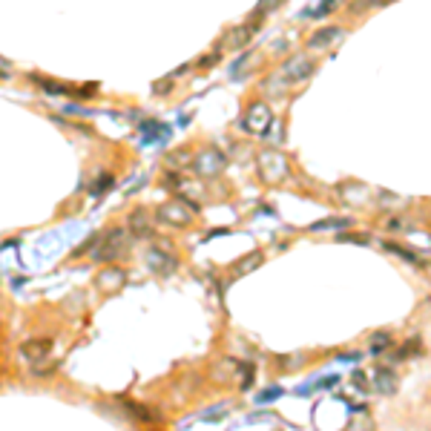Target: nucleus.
Masks as SVG:
<instances>
[{"mask_svg":"<svg viewBox=\"0 0 431 431\" xmlns=\"http://www.w3.org/2000/svg\"><path fill=\"white\" fill-rule=\"evenodd\" d=\"M124 282H127V273L121 268H104L98 276H95V287H98V291H104V294L118 291Z\"/></svg>","mask_w":431,"mask_h":431,"instance_id":"nucleus-8","label":"nucleus"},{"mask_svg":"<svg viewBox=\"0 0 431 431\" xmlns=\"http://www.w3.org/2000/svg\"><path fill=\"white\" fill-rule=\"evenodd\" d=\"M32 81L43 89V92H50V95H66L69 86L63 81H55V78H40V75H32Z\"/></svg>","mask_w":431,"mask_h":431,"instance_id":"nucleus-15","label":"nucleus"},{"mask_svg":"<svg viewBox=\"0 0 431 431\" xmlns=\"http://www.w3.org/2000/svg\"><path fill=\"white\" fill-rule=\"evenodd\" d=\"M156 219L161 225H170V227H187L190 222H193V207H187L184 202H167L158 207Z\"/></svg>","mask_w":431,"mask_h":431,"instance_id":"nucleus-6","label":"nucleus"},{"mask_svg":"<svg viewBox=\"0 0 431 431\" xmlns=\"http://www.w3.org/2000/svg\"><path fill=\"white\" fill-rule=\"evenodd\" d=\"M386 345H391V337H388V333H382V331H379V333H374V340H371V351H374V354H379Z\"/></svg>","mask_w":431,"mask_h":431,"instance_id":"nucleus-17","label":"nucleus"},{"mask_svg":"<svg viewBox=\"0 0 431 431\" xmlns=\"http://www.w3.org/2000/svg\"><path fill=\"white\" fill-rule=\"evenodd\" d=\"M314 69H317V61L314 58H308V55H294V58H287L279 69V81H287V84H302L305 78L314 75Z\"/></svg>","mask_w":431,"mask_h":431,"instance_id":"nucleus-3","label":"nucleus"},{"mask_svg":"<svg viewBox=\"0 0 431 431\" xmlns=\"http://www.w3.org/2000/svg\"><path fill=\"white\" fill-rule=\"evenodd\" d=\"M282 394V388H268V391H262L259 394V402H268V400H276Z\"/></svg>","mask_w":431,"mask_h":431,"instance_id":"nucleus-20","label":"nucleus"},{"mask_svg":"<svg viewBox=\"0 0 431 431\" xmlns=\"http://www.w3.org/2000/svg\"><path fill=\"white\" fill-rule=\"evenodd\" d=\"M147 265L156 271V273H173L176 268H179V259L176 256H170V253H164L161 248H153L150 250V256H147Z\"/></svg>","mask_w":431,"mask_h":431,"instance_id":"nucleus-10","label":"nucleus"},{"mask_svg":"<svg viewBox=\"0 0 431 431\" xmlns=\"http://www.w3.org/2000/svg\"><path fill=\"white\" fill-rule=\"evenodd\" d=\"M52 351V340L46 337H38V340H27L20 345V356H27L29 363H40V359H46Z\"/></svg>","mask_w":431,"mask_h":431,"instance_id":"nucleus-9","label":"nucleus"},{"mask_svg":"<svg viewBox=\"0 0 431 431\" xmlns=\"http://www.w3.org/2000/svg\"><path fill=\"white\" fill-rule=\"evenodd\" d=\"M259 265H262V253H250V256H245V259H239L236 265H233V279H239V276H245V273L256 271Z\"/></svg>","mask_w":431,"mask_h":431,"instance_id":"nucleus-13","label":"nucleus"},{"mask_svg":"<svg viewBox=\"0 0 431 431\" xmlns=\"http://www.w3.org/2000/svg\"><path fill=\"white\" fill-rule=\"evenodd\" d=\"M86 250H92V259L95 262H115V259H121L130 250V233L121 230V227L95 233L92 239H86V242H84V248L75 250V256H81Z\"/></svg>","mask_w":431,"mask_h":431,"instance_id":"nucleus-1","label":"nucleus"},{"mask_svg":"<svg viewBox=\"0 0 431 431\" xmlns=\"http://www.w3.org/2000/svg\"><path fill=\"white\" fill-rule=\"evenodd\" d=\"M216 58H219V55H204V58H199V66H213Z\"/></svg>","mask_w":431,"mask_h":431,"instance_id":"nucleus-21","label":"nucleus"},{"mask_svg":"<svg viewBox=\"0 0 431 431\" xmlns=\"http://www.w3.org/2000/svg\"><path fill=\"white\" fill-rule=\"evenodd\" d=\"M331 227H348V219H328V222H319L310 230H331Z\"/></svg>","mask_w":431,"mask_h":431,"instance_id":"nucleus-19","label":"nucleus"},{"mask_svg":"<svg viewBox=\"0 0 431 431\" xmlns=\"http://www.w3.org/2000/svg\"><path fill=\"white\" fill-rule=\"evenodd\" d=\"M342 242H368V236H345L342 233Z\"/></svg>","mask_w":431,"mask_h":431,"instance_id":"nucleus-22","label":"nucleus"},{"mask_svg":"<svg viewBox=\"0 0 431 431\" xmlns=\"http://www.w3.org/2000/svg\"><path fill=\"white\" fill-rule=\"evenodd\" d=\"M342 35H345L342 27H325V29H319V32L310 35L308 46H310V50H328V46H331V43H337Z\"/></svg>","mask_w":431,"mask_h":431,"instance_id":"nucleus-11","label":"nucleus"},{"mask_svg":"<svg viewBox=\"0 0 431 431\" xmlns=\"http://www.w3.org/2000/svg\"><path fill=\"white\" fill-rule=\"evenodd\" d=\"M287 0H259V6H256V17H265L268 12H273V9H279V6H285Z\"/></svg>","mask_w":431,"mask_h":431,"instance_id":"nucleus-16","label":"nucleus"},{"mask_svg":"<svg viewBox=\"0 0 431 431\" xmlns=\"http://www.w3.org/2000/svg\"><path fill=\"white\" fill-rule=\"evenodd\" d=\"M127 225H130L133 236H150V233H153V222H147V213H144V210H135V213H130Z\"/></svg>","mask_w":431,"mask_h":431,"instance_id":"nucleus-12","label":"nucleus"},{"mask_svg":"<svg viewBox=\"0 0 431 431\" xmlns=\"http://www.w3.org/2000/svg\"><path fill=\"white\" fill-rule=\"evenodd\" d=\"M256 29H259V23H242V27H233V29L225 35L222 46H225V50H245V46L253 40Z\"/></svg>","mask_w":431,"mask_h":431,"instance_id":"nucleus-7","label":"nucleus"},{"mask_svg":"<svg viewBox=\"0 0 431 431\" xmlns=\"http://www.w3.org/2000/svg\"><path fill=\"white\" fill-rule=\"evenodd\" d=\"M0 78H9V63H0Z\"/></svg>","mask_w":431,"mask_h":431,"instance_id":"nucleus-23","label":"nucleus"},{"mask_svg":"<svg viewBox=\"0 0 431 431\" xmlns=\"http://www.w3.org/2000/svg\"><path fill=\"white\" fill-rule=\"evenodd\" d=\"M377 391L379 394H394L397 391V374H391L388 368L377 371Z\"/></svg>","mask_w":431,"mask_h":431,"instance_id":"nucleus-14","label":"nucleus"},{"mask_svg":"<svg viewBox=\"0 0 431 431\" xmlns=\"http://www.w3.org/2000/svg\"><path fill=\"white\" fill-rule=\"evenodd\" d=\"M271 124H273V112L265 101H253L248 107V112L242 115V130L248 135H265L271 130Z\"/></svg>","mask_w":431,"mask_h":431,"instance_id":"nucleus-2","label":"nucleus"},{"mask_svg":"<svg viewBox=\"0 0 431 431\" xmlns=\"http://www.w3.org/2000/svg\"><path fill=\"white\" fill-rule=\"evenodd\" d=\"M112 184V176L109 173H101V179H98V184H95V187H89V193L92 196H98V193H104V190Z\"/></svg>","mask_w":431,"mask_h":431,"instance_id":"nucleus-18","label":"nucleus"},{"mask_svg":"<svg viewBox=\"0 0 431 431\" xmlns=\"http://www.w3.org/2000/svg\"><path fill=\"white\" fill-rule=\"evenodd\" d=\"M256 167H259V176L265 179L268 184L282 181V179L287 176V158H285L279 150H265V153H259Z\"/></svg>","mask_w":431,"mask_h":431,"instance_id":"nucleus-4","label":"nucleus"},{"mask_svg":"<svg viewBox=\"0 0 431 431\" xmlns=\"http://www.w3.org/2000/svg\"><path fill=\"white\" fill-rule=\"evenodd\" d=\"M225 156L219 153V150H213V147H207V150H202V153H196V158H193V170H196V176H202V179H216V176H222L225 173Z\"/></svg>","mask_w":431,"mask_h":431,"instance_id":"nucleus-5","label":"nucleus"}]
</instances>
